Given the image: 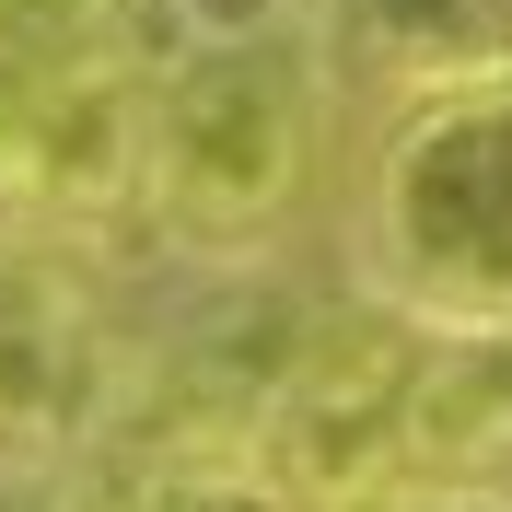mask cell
I'll return each mask as SVG.
<instances>
[{"mask_svg": "<svg viewBox=\"0 0 512 512\" xmlns=\"http://www.w3.org/2000/svg\"><path fill=\"white\" fill-rule=\"evenodd\" d=\"M303 35H315L326 82H361L396 117L512 70V0H315Z\"/></svg>", "mask_w": 512, "mask_h": 512, "instance_id": "8992f818", "label": "cell"}, {"mask_svg": "<svg viewBox=\"0 0 512 512\" xmlns=\"http://www.w3.org/2000/svg\"><path fill=\"white\" fill-rule=\"evenodd\" d=\"M419 338L384 303H338L303 326L280 396L256 419V478L291 512H384L419 489Z\"/></svg>", "mask_w": 512, "mask_h": 512, "instance_id": "3957f363", "label": "cell"}, {"mask_svg": "<svg viewBox=\"0 0 512 512\" xmlns=\"http://www.w3.org/2000/svg\"><path fill=\"white\" fill-rule=\"evenodd\" d=\"M163 35H175V59L198 47H280V35L315 24V0H152Z\"/></svg>", "mask_w": 512, "mask_h": 512, "instance_id": "9c48e42d", "label": "cell"}, {"mask_svg": "<svg viewBox=\"0 0 512 512\" xmlns=\"http://www.w3.org/2000/svg\"><path fill=\"white\" fill-rule=\"evenodd\" d=\"M140 70H0V233H82L140 198Z\"/></svg>", "mask_w": 512, "mask_h": 512, "instance_id": "5b68a950", "label": "cell"}, {"mask_svg": "<svg viewBox=\"0 0 512 512\" xmlns=\"http://www.w3.org/2000/svg\"><path fill=\"white\" fill-rule=\"evenodd\" d=\"M315 152H326V59H315V35L198 47V59L152 70L140 210L187 256H245L303 210Z\"/></svg>", "mask_w": 512, "mask_h": 512, "instance_id": "7a4b0ae2", "label": "cell"}, {"mask_svg": "<svg viewBox=\"0 0 512 512\" xmlns=\"http://www.w3.org/2000/svg\"><path fill=\"white\" fill-rule=\"evenodd\" d=\"M361 303L419 338H501L512 326V70L431 94L384 128L361 175Z\"/></svg>", "mask_w": 512, "mask_h": 512, "instance_id": "6da1fadb", "label": "cell"}, {"mask_svg": "<svg viewBox=\"0 0 512 512\" xmlns=\"http://www.w3.org/2000/svg\"><path fill=\"white\" fill-rule=\"evenodd\" d=\"M140 0H0V70H140Z\"/></svg>", "mask_w": 512, "mask_h": 512, "instance_id": "52a82bcc", "label": "cell"}, {"mask_svg": "<svg viewBox=\"0 0 512 512\" xmlns=\"http://www.w3.org/2000/svg\"><path fill=\"white\" fill-rule=\"evenodd\" d=\"M94 512H291L256 466H117Z\"/></svg>", "mask_w": 512, "mask_h": 512, "instance_id": "ba28073f", "label": "cell"}, {"mask_svg": "<svg viewBox=\"0 0 512 512\" xmlns=\"http://www.w3.org/2000/svg\"><path fill=\"white\" fill-rule=\"evenodd\" d=\"M128 408V350L59 233H0V478L94 454Z\"/></svg>", "mask_w": 512, "mask_h": 512, "instance_id": "277c9868", "label": "cell"}, {"mask_svg": "<svg viewBox=\"0 0 512 512\" xmlns=\"http://www.w3.org/2000/svg\"><path fill=\"white\" fill-rule=\"evenodd\" d=\"M384 512H512V489H431L419 478L408 501H384Z\"/></svg>", "mask_w": 512, "mask_h": 512, "instance_id": "30bf717a", "label": "cell"}]
</instances>
